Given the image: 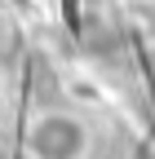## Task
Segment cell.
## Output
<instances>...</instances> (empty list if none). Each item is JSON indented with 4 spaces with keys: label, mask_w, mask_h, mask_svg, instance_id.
<instances>
[{
    "label": "cell",
    "mask_w": 155,
    "mask_h": 159,
    "mask_svg": "<svg viewBox=\"0 0 155 159\" xmlns=\"http://www.w3.org/2000/svg\"><path fill=\"white\" fill-rule=\"evenodd\" d=\"M27 142H31V155H40V159H75L84 146V128L71 115H45Z\"/></svg>",
    "instance_id": "cell-1"
}]
</instances>
